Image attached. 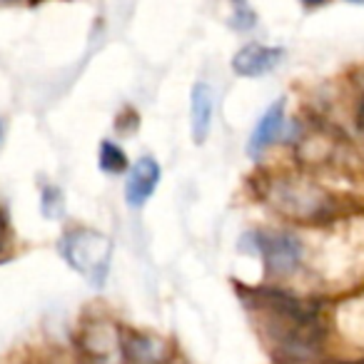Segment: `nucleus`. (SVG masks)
<instances>
[{
  "mask_svg": "<svg viewBox=\"0 0 364 364\" xmlns=\"http://www.w3.org/2000/svg\"><path fill=\"white\" fill-rule=\"evenodd\" d=\"M97 167L107 175H122V172L130 170V160H127L125 150H122L117 142L102 140L100 152H97Z\"/></svg>",
  "mask_w": 364,
  "mask_h": 364,
  "instance_id": "obj_9",
  "label": "nucleus"
},
{
  "mask_svg": "<svg viewBox=\"0 0 364 364\" xmlns=\"http://www.w3.org/2000/svg\"><path fill=\"white\" fill-rule=\"evenodd\" d=\"M349 82L359 90V95H364V65H357L354 70H349Z\"/></svg>",
  "mask_w": 364,
  "mask_h": 364,
  "instance_id": "obj_13",
  "label": "nucleus"
},
{
  "mask_svg": "<svg viewBox=\"0 0 364 364\" xmlns=\"http://www.w3.org/2000/svg\"><path fill=\"white\" fill-rule=\"evenodd\" d=\"M0 140H3V122H0Z\"/></svg>",
  "mask_w": 364,
  "mask_h": 364,
  "instance_id": "obj_18",
  "label": "nucleus"
},
{
  "mask_svg": "<svg viewBox=\"0 0 364 364\" xmlns=\"http://www.w3.org/2000/svg\"><path fill=\"white\" fill-rule=\"evenodd\" d=\"M255 23H257V18H255V11L250 8L247 0H232V28L247 31Z\"/></svg>",
  "mask_w": 364,
  "mask_h": 364,
  "instance_id": "obj_12",
  "label": "nucleus"
},
{
  "mask_svg": "<svg viewBox=\"0 0 364 364\" xmlns=\"http://www.w3.org/2000/svg\"><path fill=\"white\" fill-rule=\"evenodd\" d=\"M215 115V92L208 82H195L190 92V130H193V142L203 145L210 135Z\"/></svg>",
  "mask_w": 364,
  "mask_h": 364,
  "instance_id": "obj_8",
  "label": "nucleus"
},
{
  "mask_svg": "<svg viewBox=\"0 0 364 364\" xmlns=\"http://www.w3.org/2000/svg\"><path fill=\"white\" fill-rule=\"evenodd\" d=\"M299 3H302V6L307 8V11H314V8L324 6V3H327V0H299Z\"/></svg>",
  "mask_w": 364,
  "mask_h": 364,
  "instance_id": "obj_15",
  "label": "nucleus"
},
{
  "mask_svg": "<svg viewBox=\"0 0 364 364\" xmlns=\"http://www.w3.org/2000/svg\"><path fill=\"white\" fill-rule=\"evenodd\" d=\"M284 50L277 46H262V43H247L232 58V70L240 77H262L272 73L282 63Z\"/></svg>",
  "mask_w": 364,
  "mask_h": 364,
  "instance_id": "obj_5",
  "label": "nucleus"
},
{
  "mask_svg": "<svg viewBox=\"0 0 364 364\" xmlns=\"http://www.w3.org/2000/svg\"><path fill=\"white\" fill-rule=\"evenodd\" d=\"M60 255L92 287H102L105 284L112 259V242L107 235L97 232L92 228L73 225L60 237Z\"/></svg>",
  "mask_w": 364,
  "mask_h": 364,
  "instance_id": "obj_2",
  "label": "nucleus"
},
{
  "mask_svg": "<svg viewBox=\"0 0 364 364\" xmlns=\"http://www.w3.org/2000/svg\"><path fill=\"white\" fill-rule=\"evenodd\" d=\"M284 97L274 100L267 110L259 115L257 125H255L252 135H250V142H247V152L250 157L259 160L269 147L274 145L277 140H282V132H284V122H287V115H284Z\"/></svg>",
  "mask_w": 364,
  "mask_h": 364,
  "instance_id": "obj_7",
  "label": "nucleus"
},
{
  "mask_svg": "<svg viewBox=\"0 0 364 364\" xmlns=\"http://www.w3.org/2000/svg\"><path fill=\"white\" fill-rule=\"evenodd\" d=\"M257 198L287 223L302 228H327L352 210L349 200H339L307 175H267L257 177Z\"/></svg>",
  "mask_w": 364,
  "mask_h": 364,
  "instance_id": "obj_1",
  "label": "nucleus"
},
{
  "mask_svg": "<svg viewBox=\"0 0 364 364\" xmlns=\"http://www.w3.org/2000/svg\"><path fill=\"white\" fill-rule=\"evenodd\" d=\"M41 210L48 220H58L63 213V193L55 185H46L41 195Z\"/></svg>",
  "mask_w": 364,
  "mask_h": 364,
  "instance_id": "obj_11",
  "label": "nucleus"
},
{
  "mask_svg": "<svg viewBox=\"0 0 364 364\" xmlns=\"http://www.w3.org/2000/svg\"><path fill=\"white\" fill-rule=\"evenodd\" d=\"M347 3H357V6H362L364 0H347Z\"/></svg>",
  "mask_w": 364,
  "mask_h": 364,
  "instance_id": "obj_16",
  "label": "nucleus"
},
{
  "mask_svg": "<svg viewBox=\"0 0 364 364\" xmlns=\"http://www.w3.org/2000/svg\"><path fill=\"white\" fill-rule=\"evenodd\" d=\"M28 3H31V6H38V3H41V0H28Z\"/></svg>",
  "mask_w": 364,
  "mask_h": 364,
  "instance_id": "obj_17",
  "label": "nucleus"
},
{
  "mask_svg": "<svg viewBox=\"0 0 364 364\" xmlns=\"http://www.w3.org/2000/svg\"><path fill=\"white\" fill-rule=\"evenodd\" d=\"M13 247H16V235H13V225L8 218L6 205H0V262L11 259Z\"/></svg>",
  "mask_w": 364,
  "mask_h": 364,
  "instance_id": "obj_10",
  "label": "nucleus"
},
{
  "mask_svg": "<svg viewBox=\"0 0 364 364\" xmlns=\"http://www.w3.org/2000/svg\"><path fill=\"white\" fill-rule=\"evenodd\" d=\"M354 120H357L359 132L364 135V95H359V100H357V107H354Z\"/></svg>",
  "mask_w": 364,
  "mask_h": 364,
  "instance_id": "obj_14",
  "label": "nucleus"
},
{
  "mask_svg": "<svg viewBox=\"0 0 364 364\" xmlns=\"http://www.w3.org/2000/svg\"><path fill=\"white\" fill-rule=\"evenodd\" d=\"M347 145L344 135H339L332 125L309 122L302 135L294 142V155L299 165L307 170H327L342 160V147Z\"/></svg>",
  "mask_w": 364,
  "mask_h": 364,
  "instance_id": "obj_4",
  "label": "nucleus"
},
{
  "mask_svg": "<svg viewBox=\"0 0 364 364\" xmlns=\"http://www.w3.org/2000/svg\"><path fill=\"white\" fill-rule=\"evenodd\" d=\"M245 242L259 255L269 277H287L297 272L304 257V247L294 235L279 230H255L245 235Z\"/></svg>",
  "mask_w": 364,
  "mask_h": 364,
  "instance_id": "obj_3",
  "label": "nucleus"
},
{
  "mask_svg": "<svg viewBox=\"0 0 364 364\" xmlns=\"http://www.w3.org/2000/svg\"><path fill=\"white\" fill-rule=\"evenodd\" d=\"M160 177H162V170L155 157H150V155L140 157V160H137L135 165H130V170H127L125 203L135 210L142 208V205L152 198V193L157 190Z\"/></svg>",
  "mask_w": 364,
  "mask_h": 364,
  "instance_id": "obj_6",
  "label": "nucleus"
}]
</instances>
